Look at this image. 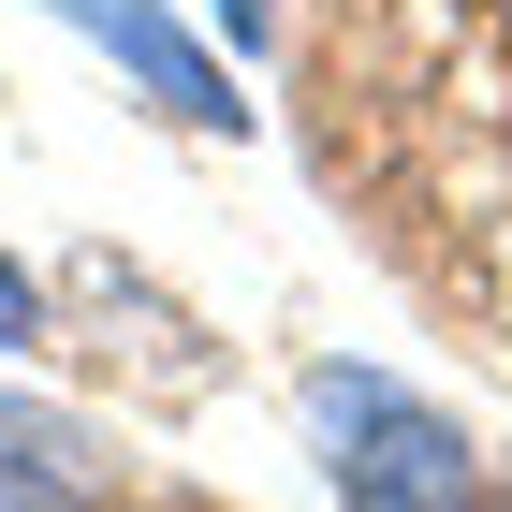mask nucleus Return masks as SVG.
Returning a JSON list of instances; mask_svg holds the SVG:
<instances>
[{
  "mask_svg": "<svg viewBox=\"0 0 512 512\" xmlns=\"http://www.w3.org/2000/svg\"><path fill=\"white\" fill-rule=\"evenodd\" d=\"M308 425H322V469L352 512H483V454L439 425L425 395L366 381V366H322L308 381Z\"/></svg>",
  "mask_w": 512,
  "mask_h": 512,
  "instance_id": "obj_1",
  "label": "nucleus"
},
{
  "mask_svg": "<svg viewBox=\"0 0 512 512\" xmlns=\"http://www.w3.org/2000/svg\"><path fill=\"white\" fill-rule=\"evenodd\" d=\"M0 512H88V483H59L44 454H0Z\"/></svg>",
  "mask_w": 512,
  "mask_h": 512,
  "instance_id": "obj_3",
  "label": "nucleus"
},
{
  "mask_svg": "<svg viewBox=\"0 0 512 512\" xmlns=\"http://www.w3.org/2000/svg\"><path fill=\"white\" fill-rule=\"evenodd\" d=\"M59 15H74V30L103 44L132 88H147L161 118H191V132H235V118H249V103H235V74H220V59H205L176 15H147V0H59Z\"/></svg>",
  "mask_w": 512,
  "mask_h": 512,
  "instance_id": "obj_2",
  "label": "nucleus"
},
{
  "mask_svg": "<svg viewBox=\"0 0 512 512\" xmlns=\"http://www.w3.org/2000/svg\"><path fill=\"white\" fill-rule=\"evenodd\" d=\"M220 30H235V44H264V30H278V0H220Z\"/></svg>",
  "mask_w": 512,
  "mask_h": 512,
  "instance_id": "obj_5",
  "label": "nucleus"
},
{
  "mask_svg": "<svg viewBox=\"0 0 512 512\" xmlns=\"http://www.w3.org/2000/svg\"><path fill=\"white\" fill-rule=\"evenodd\" d=\"M30 337H44V308H30V278L0 264V352H30Z\"/></svg>",
  "mask_w": 512,
  "mask_h": 512,
  "instance_id": "obj_4",
  "label": "nucleus"
}]
</instances>
